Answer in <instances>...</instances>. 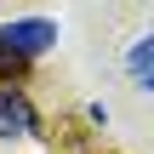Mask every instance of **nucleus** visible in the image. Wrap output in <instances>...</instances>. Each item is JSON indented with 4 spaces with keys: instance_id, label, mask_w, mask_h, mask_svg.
I'll return each instance as SVG.
<instances>
[{
    "instance_id": "f03ea898",
    "label": "nucleus",
    "mask_w": 154,
    "mask_h": 154,
    "mask_svg": "<svg viewBox=\"0 0 154 154\" xmlns=\"http://www.w3.org/2000/svg\"><path fill=\"white\" fill-rule=\"evenodd\" d=\"M34 131V103L23 97V91H0V137H29Z\"/></svg>"
},
{
    "instance_id": "7ed1b4c3",
    "label": "nucleus",
    "mask_w": 154,
    "mask_h": 154,
    "mask_svg": "<svg viewBox=\"0 0 154 154\" xmlns=\"http://www.w3.org/2000/svg\"><path fill=\"white\" fill-rule=\"evenodd\" d=\"M126 74H131L143 91H154V34L131 40V51H126Z\"/></svg>"
},
{
    "instance_id": "f257e3e1",
    "label": "nucleus",
    "mask_w": 154,
    "mask_h": 154,
    "mask_svg": "<svg viewBox=\"0 0 154 154\" xmlns=\"http://www.w3.org/2000/svg\"><path fill=\"white\" fill-rule=\"evenodd\" d=\"M57 40V29L46 17H23V23H0V63H23V57H40L46 46Z\"/></svg>"
}]
</instances>
